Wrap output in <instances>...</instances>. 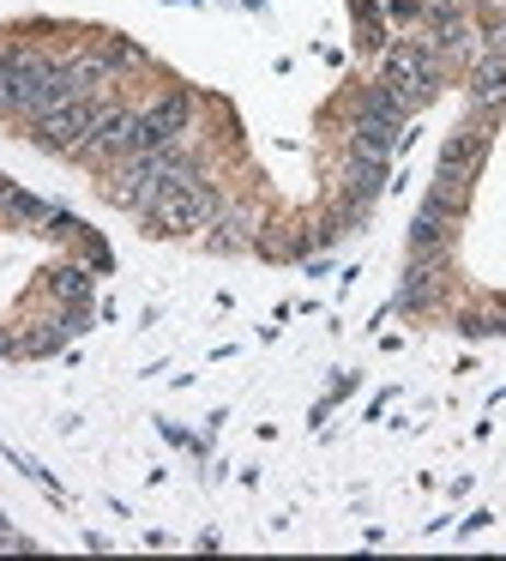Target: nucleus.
<instances>
[{"label":"nucleus","instance_id":"nucleus-1","mask_svg":"<svg viewBox=\"0 0 506 561\" xmlns=\"http://www.w3.org/2000/svg\"><path fill=\"white\" fill-rule=\"evenodd\" d=\"M380 85H392L404 110H422L440 91V49L434 43H392L380 61Z\"/></svg>","mask_w":506,"mask_h":561},{"label":"nucleus","instance_id":"nucleus-2","mask_svg":"<svg viewBox=\"0 0 506 561\" xmlns=\"http://www.w3.org/2000/svg\"><path fill=\"white\" fill-rule=\"evenodd\" d=\"M145 218H151L157 230H169V236H199V230H211V224L223 218V194H217L211 182H193V187H175L169 199H157Z\"/></svg>","mask_w":506,"mask_h":561},{"label":"nucleus","instance_id":"nucleus-3","mask_svg":"<svg viewBox=\"0 0 506 561\" xmlns=\"http://www.w3.org/2000/svg\"><path fill=\"white\" fill-rule=\"evenodd\" d=\"M96 115H103V103H96V98H79V103H60V110L36 115L31 127H36V139H43V146L72 151V146H84V139H91Z\"/></svg>","mask_w":506,"mask_h":561},{"label":"nucleus","instance_id":"nucleus-4","mask_svg":"<svg viewBox=\"0 0 506 561\" xmlns=\"http://www.w3.org/2000/svg\"><path fill=\"white\" fill-rule=\"evenodd\" d=\"M482 151H488V122H482V127H458V134L440 146V182H458V187H464L470 170L482 163Z\"/></svg>","mask_w":506,"mask_h":561},{"label":"nucleus","instance_id":"nucleus-5","mask_svg":"<svg viewBox=\"0 0 506 561\" xmlns=\"http://www.w3.org/2000/svg\"><path fill=\"white\" fill-rule=\"evenodd\" d=\"M145 122L157 127V139H181L187 134V122H193V98H181V91H169V98H157V110H145Z\"/></svg>","mask_w":506,"mask_h":561},{"label":"nucleus","instance_id":"nucleus-6","mask_svg":"<svg viewBox=\"0 0 506 561\" xmlns=\"http://www.w3.org/2000/svg\"><path fill=\"white\" fill-rule=\"evenodd\" d=\"M470 91H476L482 110H506V61H494V55H476V73H470Z\"/></svg>","mask_w":506,"mask_h":561},{"label":"nucleus","instance_id":"nucleus-7","mask_svg":"<svg viewBox=\"0 0 506 561\" xmlns=\"http://www.w3.org/2000/svg\"><path fill=\"white\" fill-rule=\"evenodd\" d=\"M380 182H386V158L349 151V199H361V206H368V199L380 194Z\"/></svg>","mask_w":506,"mask_h":561},{"label":"nucleus","instance_id":"nucleus-8","mask_svg":"<svg viewBox=\"0 0 506 561\" xmlns=\"http://www.w3.org/2000/svg\"><path fill=\"white\" fill-rule=\"evenodd\" d=\"M398 139V127L386 122H368V115H356V127H349V151H368V158H386Z\"/></svg>","mask_w":506,"mask_h":561},{"label":"nucleus","instance_id":"nucleus-9","mask_svg":"<svg viewBox=\"0 0 506 561\" xmlns=\"http://www.w3.org/2000/svg\"><path fill=\"white\" fill-rule=\"evenodd\" d=\"M356 115H368V122H386V127H404V103H398V91L392 85H373L368 98H361V110Z\"/></svg>","mask_w":506,"mask_h":561},{"label":"nucleus","instance_id":"nucleus-10","mask_svg":"<svg viewBox=\"0 0 506 561\" xmlns=\"http://www.w3.org/2000/svg\"><path fill=\"white\" fill-rule=\"evenodd\" d=\"M410 242H416L422 260H434V254H440V242H446V218L422 206V218H416V230H410Z\"/></svg>","mask_w":506,"mask_h":561},{"label":"nucleus","instance_id":"nucleus-11","mask_svg":"<svg viewBox=\"0 0 506 561\" xmlns=\"http://www.w3.org/2000/svg\"><path fill=\"white\" fill-rule=\"evenodd\" d=\"M205 236H211V248H241V242H248V218L223 206V218H217V224H211V230H205Z\"/></svg>","mask_w":506,"mask_h":561},{"label":"nucleus","instance_id":"nucleus-12","mask_svg":"<svg viewBox=\"0 0 506 561\" xmlns=\"http://www.w3.org/2000/svg\"><path fill=\"white\" fill-rule=\"evenodd\" d=\"M404 308H422V302H434V272L428 266H410V278H404V296H398Z\"/></svg>","mask_w":506,"mask_h":561},{"label":"nucleus","instance_id":"nucleus-13","mask_svg":"<svg viewBox=\"0 0 506 561\" xmlns=\"http://www.w3.org/2000/svg\"><path fill=\"white\" fill-rule=\"evenodd\" d=\"M428 7L422 0H386V19H398V25H410V19H422Z\"/></svg>","mask_w":506,"mask_h":561},{"label":"nucleus","instance_id":"nucleus-14","mask_svg":"<svg viewBox=\"0 0 506 561\" xmlns=\"http://www.w3.org/2000/svg\"><path fill=\"white\" fill-rule=\"evenodd\" d=\"M482 55H494V61H506V13L494 19V31H488V43H482Z\"/></svg>","mask_w":506,"mask_h":561}]
</instances>
